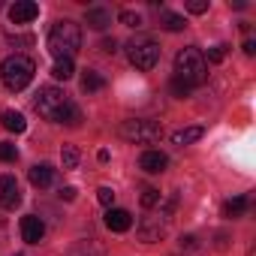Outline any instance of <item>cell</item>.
Returning a JSON list of instances; mask_svg holds the SVG:
<instances>
[{"label": "cell", "mask_w": 256, "mask_h": 256, "mask_svg": "<svg viewBox=\"0 0 256 256\" xmlns=\"http://www.w3.org/2000/svg\"><path fill=\"white\" fill-rule=\"evenodd\" d=\"M78 48H82V28L70 18L58 22L48 34V52L54 54V60H72Z\"/></svg>", "instance_id": "6da1fadb"}, {"label": "cell", "mask_w": 256, "mask_h": 256, "mask_svg": "<svg viewBox=\"0 0 256 256\" xmlns=\"http://www.w3.org/2000/svg\"><path fill=\"white\" fill-rule=\"evenodd\" d=\"M175 78H181L184 84L190 88H199L208 82V64H205V54L199 48H181L178 58H175Z\"/></svg>", "instance_id": "7a4b0ae2"}, {"label": "cell", "mask_w": 256, "mask_h": 256, "mask_svg": "<svg viewBox=\"0 0 256 256\" xmlns=\"http://www.w3.org/2000/svg\"><path fill=\"white\" fill-rule=\"evenodd\" d=\"M34 72H36V64L30 58H24V54H12V58L4 60V66H0V78H4L6 90H12V94L24 90L34 82Z\"/></svg>", "instance_id": "3957f363"}, {"label": "cell", "mask_w": 256, "mask_h": 256, "mask_svg": "<svg viewBox=\"0 0 256 256\" xmlns=\"http://www.w3.org/2000/svg\"><path fill=\"white\" fill-rule=\"evenodd\" d=\"M126 142H136V145H151L163 136V126L157 120H148V118H136V120H124L120 130H118Z\"/></svg>", "instance_id": "277c9868"}, {"label": "cell", "mask_w": 256, "mask_h": 256, "mask_svg": "<svg viewBox=\"0 0 256 256\" xmlns=\"http://www.w3.org/2000/svg\"><path fill=\"white\" fill-rule=\"evenodd\" d=\"M126 58H130V64L136 70L148 72L160 60V46L154 40H148V36H136V40H130V46H126Z\"/></svg>", "instance_id": "5b68a950"}, {"label": "cell", "mask_w": 256, "mask_h": 256, "mask_svg": "<svg viewBox=\"0 0 256 256\" xmlns=\"http://www.w3.org/2000/svg\"><path fill=\"white\" fill-rule=\"evenodd\" d=\"M66 100H70V96H66L60 88L48 84V88H40V94H36V102H34V106H36V112H40L46 120H54Z\"/></svg>", "instance_id": "8992f818"}, {"label": "cell", "mask_w": 256, "mask_h": 256, "mask_svg": "<svg viewBox=\"0 0 256 256\" xmlns=\"http://www.w3.org/2000/svg\"><path fill=\"white\" fill-rule=\"evenodd\" d=\"M166 217H142V223H139V241H145V244H154V241H160L163 235H166Z\"/></svg>", "instance_id": "52a82bcc"}, {"label": "cell", "mask_w": 256, "mask_h": 256, "mask_svg": "<svg viewBox=\"0 0 256 256\" xmlns=\"http://www.w3.org/2000/svg\"><path fill=\"white\" fill-rule=\"evenodd\" d=\"M22 205V190H18V181L12 175H4L0 178V208L6 211H16Z\"/></svg>", "instance_id": "ba28073f"}, {"label": "cell", "mask_w": 256, "mask_h": 256, "mask_svg": "<svg viewBox=\"0 0 256 256\" xmlns=\"http://www.w3.org/2000/svg\"><path fill=\"white\" fill-rule=\"evenodd\" d=\"M40 16V4H34V0H16V4L10 6V22L18 28V24H28Z\"/></svg>", "instance_id": "9c48e42d"}, {"label": "cell", "mask_w": 256, "mask_h": 256, "mask_svg": "<svg viewBox=\"0 0 256 256\" xmlns=\"http://www.w3.org/2000/svg\"><path fill=\"white\" fill-rule=\"evenodd\" d=\"M166 166H169V157L163 151H145L139 157V169L148 175H160V172H166Z\"/></svg>", "instance_id": "30bf717a"}, {"label": "cell", "mask_w": 256, "mask_h": 256, "mask_svg": "<svg viewBox=\"0 0 256 256\" xmlns=\"http://www.w3.org/2000/svg\"><path fill=\"white\" fill-rule=\"evenodd\" d=\"M42 235H46V223H42L36 214L22 217V238H24L28 244H40V241H42Z\"/></svg>", "instance_id": "8fae6325"}, {"label": "cell", "mask_w": 256, "mask_h": 256, "mask_svg": "<svg viewBox=\"0 0 256 256\" xmlns=\"http://www.w3.org/2000/svg\"><path fill=\"white\" fill-rule=\"evenodd\" d=\"M106 226L112 232H126L133 226V217H130V211H124V208H108L106 211Z\"/></svg>", "instance_id": "7c38bea8"}, {"label": "cell", "mask_w": 256, "mask_h": 256, "mask_svg": "<svg viewBox=\"0 0 256 256\" xmlns=\"http://www.w3.org/2000/svg\"><path fill=\"white\" fill-rule=\"evenodd\" d=\"M84 24L94 28V30H106V28L112 24V12L102 10V6H90V10L84 12Z\"/></svg>", "instance_id": "4fadbf2b"}, {"label": "cell", "mask_w": 256, "mask_h": 256, "mask_svg": "<svg viewBox=\"0 0 256 256\" xmlns=\"http://www.w3.org/2000/svg\"><path fill=\"white\" fill-rule=\"evenodd\" d=\"M70 256H106V250L96 238H82L70 247Z\"/></svg>", "instance_id": "5bb4252c"}, {"label": "cell", "mask_w": 256, "mask_h": 256, "mask_svg": "<svg viewBox=\"0 0 256 256\" xmlns=\"http://www.w3.org/2000/svg\"><path fill=\"white\" fill-rule=\"evenodd\" d=\"M0 124H4L10 133H24V130H28L24 114H22V112H16V108H6L4 114H0Z\"/></svg>", "instance_id": "9a60e30c"}, {"label": "cell", "mask_w": 256, "mask_h": 256, "mask_svg": "<svg viewBox=\"0 0 256 256\" xmlns=\"http://www.w3.org/2000/svg\"><path fill=\"white\" fill-rule=\"evenodd\" d=\"M202 136H205V130H202V126H184V130L172 133V145L184 148V145H193V142H199Z\"/></svg>", "instance_id": "2e32d148"}, {"label": "cell", "mask_w": 256, "mask_h": 256, "mask_svg": "<svg viewBox=\"0 0 256 256\" xmlns=\"http://www.w3.org/2000/svg\"><path fill=\"white\" fill-rule=\"evenodd\" d=\"M28 178H30V184H34V187H40V190H42V187H48V184L54 181V169H52V166H46V163H40V166H34V169L28 172Z\"/></svg>", "instance_id": "e0dca14e"}, {"label": "cell", "mask_w": 256, "mask_h": 256, "mask_svg": "<svg viewBox=\"0 0 256 256\" xmlns=\"http://www.w3.org/2000/svg\"><path fill=\"white\" fill-rule=\"evenodd\" d=\"M54 120H58V124H66V126H78V124H82V112H78V106H76L72 100H66Z\"/></svg>", "instance_id": "ac0fdd59"}, {"label": "cell", "mask_w": 256, "mask_h": 256, "mask_svg": "<svg viewBox=\"0 0 256 256\" xmlns=\"http://www.w3.org/2000/svg\"><path fill=\"white\" fill-rule=\"evenodd\" d=\"M106 88V78L100 76V72H94V70H84L82 72V90L84 94H96V90H102Z\"/></svg>", "instance_id": "d6986e66"}, {"label": "cell", "mask_w": 256, "mask_h": 256, "mask_svg": "<svg viewBox=\"0 0 256 256\" xmlns=\"http://www.w3.org/2000/svg\"><path fill=\"white\" fill-rule=\"evenodd\" d=\"M160 24L169 30V34H178V30H184L187 28V22H184V16H178V12H160Z\"/></svg>", "instance_id": "ffe728a7"}, {"label": "cell", "mask_w": 256, "mask_h": 256, "mask_svg": "<svg viewBox=\"0 0 256 256\" xmlns=\"http://www.w3.org/2000/svg\"><path fill=\"white\" fill-rule=\"evenodd\" d=\"M244 211H247V196H235V199H229L223 205V217H229V220L244 217Z\"/></svg>", "instance_id": "44dd1931"}, {"label": "cell", "mask_w": 256, "mask_h": 256, "mask_svg": "<svg viewBox=\"0 0 256 256\" xmlns=\"http://www.w3.org/2000/svg\"><path fill=\"white\" fill-rule=\"evenodd\" d=\"M52 76H54L58 82H70V78L76 76V66H72V60H54V66H52Z\"/></svg>", "instance_id": "7402d4cb"}, {"label": "cell", "mask_w": 256, "mask_h": 256, "mask_svg": "<svg viewBox=\"0 0 256 256\" xmlns=\"http://www.w3.org/2000/svg\"><path fill=\"white\" fill-rule=\"evenodd\" d=\"M60 163H64V169H76V166H78V148H76V145H64Z\"/></svg>", "instance_id": "603a6c76"}, {"label": "cell", "mask_w": 256, "mask_h": 256, "mask_svg": "<svg viewBox=\"0 0 256 256\" xmlns=\"http://www.w3.org/2000/svg\"><path fill=\"white\" fill-rule=\"evenodd\" d=\"M118 22H120V24H126V28H142V16H139V12H133V10H124V12L118 16Z\"/></svg>", "instance_id": "cb8c5ba5"}, {"label": "cell", "mask_w": 256, "mask_h": 256, "mask_svg": "<svg viewBox=\"0 0 256 256\" xmlns=\"http://www.w3.org/2000/svg\"><path fill=\"white\" fill-rule=\"evenodd\" d=\"M0 160H4V163H16L18 160V148L12 142H0Z\"/></svg>", "instance_id": "d4e9b609"}, {"label": "cell", "mask_w": 256, "mask_h": 256, "mask_svg": "<svg viewBox=\"0 0 256 256\" xmlns=\"http://www.w3.org/2000/svg\"><path fill=\"white\" fill-rule=\"evenodd\" d=\"M160 199H163V196H160V190H154V187H145V190H142V205H145V208L160 205Z\"/></svg>", "instance_id": "484cf974"}, {"label": "cell", "mask_w": 256, "mask_h": 256, "mask_svg": "<svg viewBox=\"0 0 256 256\" xmlns=\"http://www.w3.org/2000/svg\"><path fill=\"white\" fill-rule=\"evenodd\" d=\"M96 199H100L106 208H112V205H114V190H112V187H100V190H96Z\"/></svg>", "instance_id": "4316f807"}, {"label": "cell", "mask_w": 256, "mask_h": 256, "mask_svg": "<svg viewBox=\"0 0 256 256\" xmlns=\"http://www.w3.org/2000/svg\"><path fill=\"white\" fill-rule=\"evenodd\" d=\"M187 12H193V16L208 12V0H187Z\"/></svg>", "instance_id": "83f0119b"}, {"label": "cell", "mask_w": 256, "mask_h": 256, "mask_svg": "<svg viewBox=\"0 0 256 256\" xmlns=\"http://www.w3.org/2000/svg\"><path fill=\"white\" fill-rule=\"evenodd\" d=\"M223 58H226V46H214V48H208V60H211V64H220ZM208 60H205V64H208Z\"/></svg>", "instance_id": "f1b7e54d"}, {"label": "cell", "mask_w": 256, "mask_h": 256, "mask_svg": "<svg viewBox=\"0 0 256 256\" xmlns=\"http://www.w3.org/2000/svg\"><path fill=\"white\" fill-rule=\"evenodd\" d=\"M190 90H193L190 84H184L181 78H172V94H175V96H181V100H184V96H187Z\"/></svg>", "instance_id": "f546056e"}, {"label": "cell", "mask_w": 256, "mask_h": 256, "mask_svg": "<svg viewBox=\"0 0 256 256\" xmlns=\"http://www.w3.org/2000/svg\"><path fill=\"white\" fill-rule=\"evenodd\" d=\"M100 48H102L106 54H114V48H118V42H114V40H102V42H100Z\"/></svg>", "instance_id": "4dcf8cb0"}, {"label": "cell", "mask_w": 256, "mask_h": 256, "mask_svg": "<svg viewBox=\"0 0 256 256\" xmlns=\"http://www.w3.org/2000/svg\"><path fill=\"white\" fill-rule=\"evenodd\" d=\"M60 199H66V202H72L76 199V187H60V193H58Z\"/></svg>", "instance_id": "1f68e13d"}, {"label": "cell", "mask_w": 256, "mask_h": 256, "mask_svg": "<svg viewBox=\"0 0 256 256\" xmlns=\"http://www.w3.org/2000/svg\"><path fill=\"white\" fill-rule=\"evenodd\" d=\"M190 247H196V235H184V238H181V253L190 250Z\"/></svg>", "instance_id": "d6a6232c"}, {"label": "cell", "mask_w": 256, "mask_h": 256, "mask_svg": "<svg viewBox=\"0 0 256 256\" xmlns=\"http://www.w3.org/2000/svg\"><path fill=\"white\" fill-rule=\"evenodd\" d=\"M244 52H247V54H256V42H253V40H247V42H244Z\"/></svg>", "instance_id": "836d02e7"}, {"label": "cell", "mask_w": 256, "mask_h": 256, "mask_svg": "<svg viewBox=\"0 0 256 256\" xmlns=\"http://www.w3.org/2000/svg\"><path fill=\"white\" fill-rule=\"evenodd\" d=\"M178 256H196V253H178Z\"/></svg>", "instance_id": "e575fe53"}, {"label": "cell", "mask_w": 256, "mask_h": 256, "mask_svg": "<svg viewBox=\"0 0 256 256\" xmlns=\"http://www.w3.org/2000/svg\"><path fill=\"white\" fill-rule=\"evenodd\" d=\"M247 256H256V253H253V250H250V253H247Z\"/></svg>", "instance_id": "d590c367"}, {"label": "cell", "mask_w": 256, "mask_h": 256, "mask_svg": "<svg viewBox=\"0 0 256 256\" xmlns=\"http://www.w3.org/2000/svg\"><path fill=\"white\" fill-rule=\"evenodd\" d=\"M16 256H24V253H16Z\"/></svg>", "instance_id": "8d00e7d4"}]
</instances>
